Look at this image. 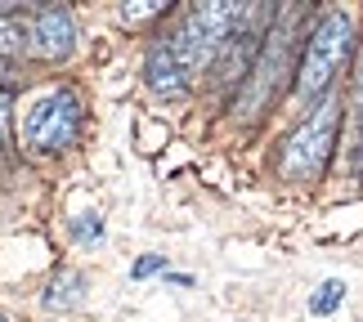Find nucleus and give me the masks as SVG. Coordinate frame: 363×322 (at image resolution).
Wrapping results in <instances>:
<instances>
[{
	"mask_svg": "<svg viewBox=\"0 0 363 322\" xmlns=\"http://www.w3.org/2000/svg\"><path fill=\"white\" fill-rule=\"evenodd\" d=\"M341 108H345V94L332 90L318 103H310V112L287 130V139L278 144V161H274V171L287 184H318L323 179L337 134H341Z\"/></svg>",
	"mask_w": 363,
	"mask_h": 322,
	"instance_id": "4",
	"label": "nucleus"
},
{
	"mask_svg": "<svg viewBox=\"0 0 363 322\" xmlns=\"http://www.w3.org/2000/svg\"><path fill=\"white\" fill-rule=\"evenodd\" d=\"M157 269H166V255H144V260L135 264V277H152Z\"/></svg>",
	"mask_w": 363,
	"mask_h": 322,
	"instance_id": "10",
	"label": "nucleus"
},
{
	"mask_svg": "<svg viewBox=\"0 0 363 322\" xmlns=\"http://www.w3.org/2000/svg\"><path fill=\"white\" fill-rule=\"evenodd\" d=\"M341 300H345V282H337V277H328V282H323V287H318L314 296H310V314H318V318H323V314H332V309H337Z\"/></svg>",
	"mask_w": 363,
	"mask_h": 322,
	"instance_id": "8",
	"label": "nucleus"
},
{
	"mask_svg": "<svg viewBox=\"0 0 363 322\" xmlns=\"http://www.w3.org/2000/svg\"><path fill=\"white\" fill-rule=\"evenodd\" d=\"M310 23H314L310 5L274 9V18H269V27H264V36H260L256 59H251L238 94H233V117L238 121H256L260 112H269V103L283 94L287 81L296 76V59H301V45H305Z\"/></svg>",
	"mask_w": 363,
	"mask_h": 322,
	"instance_id": "2",
	"label": "nucleus"
},
{
	"mask_svg": "<svg viewBox=\"0 0 363 322\" xmlns=\"http://www.w3.org/2000/svg\"><path fill=\"white\" fill-rule=\"evenodd\" d=\"M0 166H5V148H0Z\"/></svg>",
	"mask_w": 363,
	"mask_h": 322,
	"instance_id": "12",
	"label": "nucleus"
},
{
	"mask_svg": "<svg viewBox=\"0 0 363 322\" xmlns=\"http://www.w3.org/2000/svg\"><path fill=\"white\" fill-rule=\"evenodd\" d=\"M359 175H363V166H359Z\"/></svg>",
	"mask_w": 363,
	"mask_h": 322,
	"instance_id": "14",
	"label": "nucleus"
},
{
	"mask_svg": "<svg viewBox=\"0 0 363 322\" xmlns=\"http://www.w3.org/2000/svg\"><path fill=\"white\" fill-rule=\"evenodd\" d=\"M260 5H233V0H211V5H189L166 32L148 45L144 76L157 94H189L211 72L220 45L256 18Z\"/></svg>",
	"mask_w": 363,
	"mask_h": 322,
	"instance_id": "1",
	"label": "nucleus"
},
{
	"mask_svg": "<svg viewBox=\"0 0 363 322\" xmlns=\"http://www.w3.org/2000/svg\"><path fill=\"white\" fill-rule=\"evenodd\" d=\"M23 50L45 63H59L77 50V23L63 5H36L23 13Z\"/></svg>",
	"mask_w": 363,
	"mask_h": 322,
	"instance_id": "6",
	"label": "nucleus"
},
{
	"mask_svg": "<svg viewBox=\"0 0 363 322\" xmlns=\"http://www.w3.org/2000/svg\"><path fill=\"white\" fill-rule=\"evenodd\" d=\"M0 322H9V318H5V314H0Z\"/></svg>",
	"mask_w": 363,
	"mask_h": 322,
	"instance_id": "13",
	"label": "nucleus"
},
{
	"mask_svg": "<svg viewBox=\"0 0 363 322\" xmlns=\"http://www.w3.org/2000/svg\"><path fill=\"white\" fill-rule=\"evenodd\" d=\"M72 287H81V277L77 273H63L59 282H50V291H45V304L54 309V304H72L77 296H72Z\"/></svg>",
	"mask_w": 363,
	"mask_h": 322,
	"instance_id": "9",
	"label": "nucleus"
},
{
	"mask_svg": "<svg viewBox=\"0 0 363 322\" xmlns=\"http://www.w3.org/2000/svg\"><path fill=\"white\" fill-rule=\"evenodd\" d=\"M81 125H86V103L77 90H50L27 108L23 117V148H32L36 157H54L77 144Z\"/></svg>",
	"mask_w": 363,
	"mask_h": 322,
	"instance_id": "5",
	"label": "nucleus"
},
{
	"mask_svg": "<svg viewBox=\"0 0 363 322\" xmlns=\"http://www.w3.org/2000/svg\"><path fill=\"white\" fill-rule=\"evenodd\" d=\"M345 108H350V134H345V148H350V166L359 171L363 166V50L354 59V86H350Z\"/></svg>",
	"mask_w": 363,
	"mask_h": 322,
	"instance_id": "7",
	"label": "nucleus"
},
{
	"mask_svg": "<svg viewBox=\"0 0 363 322\" xmlns=\"http://www.w3.org/2000/svg\"><path fill=\"white\" fill-rule=\"evenodd\" d=\"M354 36H359L354 13L341 9V5L323 9L310 23L305 45H301V59H296V76H291V90H296L301 103H318L323 94L337 90L341 72L354 59Z\"/></svg>",
	"mask_w": 363,
	"mask_h": 322,
	"instance_id": "3",
	"label": "nucleus"
},
{
	"mask_svg": "<svg viewBox=\"0 0 363 322\" xmlns=\"http://www.w3.org/2000/svg\"><path fill=\"white\" fill-rule=\"evenodd\" d=\"M9 112H13V94H9L5 86H0V134L9 130Z\"/></svg>",
	"mask_w": 363,
	"mask_h": 322,
	"instance_id": "11",
	"label": "nucleus"
}]
</instances>
